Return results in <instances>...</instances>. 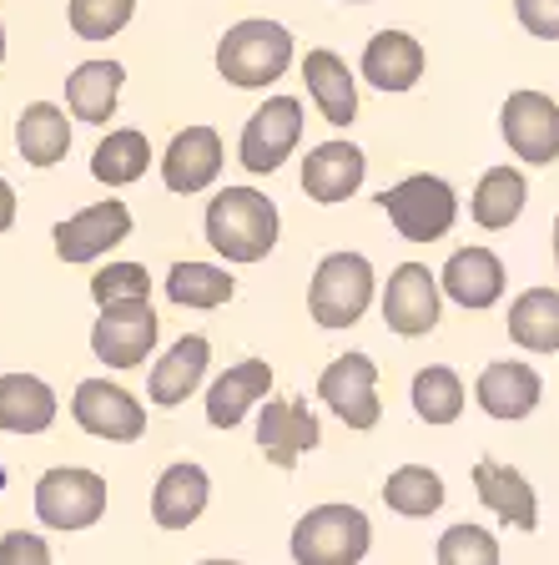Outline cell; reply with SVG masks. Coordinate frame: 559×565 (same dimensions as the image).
Listing matches in <instances>:
<instances>
[{
	"label": "cell",
	"mask_w": 559,
	"mask_h": 565,
	"mask_svg": "<svg viewBox=\"0 0 559 565\" xmlns=\"http://www.w3.org/2000/svg\"><path fill=\"white\" fill-rule=\"evenodd\" d=\"M408 399H413V414H419L423 424H454L459 414H464V379H459L454 369L429 364L413 374Z\"/></svg>",
	"instance_id": "d6a6232c"
},
{
	"label": "cell",
	"mask_w": 559,
	"mask_h": 565,
	"mask_svg": "<svg viewBox=\"0 0 559 565\" xmlns=\"http://www.w3.org/2000/svg\"><path fill=\"white\" fill-rule=\"evenodd\" d=\"M15 152L31 167H56L71 152V121L56 102H31L15 117Z\"/></svg>",
	"instance_id": "83f0119b"
},
{
	"label": "cell",
	"mask_w": 559,
	"mask_h": 565,
	"mask_svg": "<svg viewBox=\"0 0 559 565\" xmlns=\"http://www.w3.org/2000/svg\"><path fill=\"white\" fill-rule=\"evenodd\" d=\"M56 388L35 374H0V435H46L56 424Z\"/></svg>",
	"instance_id": "d4e9b609"
},
{
	"label": "cell",
	"mask_w": 559,
	"mask_h": 565,
	"mask_svg": "<svg viewBox=\"0 0 559 565\" xmlns=\"http://www.w3.org/2000/svg\"><path fill=\"white\" fill-rule=\"evenodd\" d=\"M207 500H212V480H207L202 465H192V459L166 465L162 480L152 484V520L162 530H186V525H197L202 520Z\"/></svg>",
	"instance_id": "603a6c76"
},
{
	"label": "cell",
	"mask_w": 559,
	"mask_h": 565,
	"mask_svg": "<svg viewBox=\"0 0 559 565\" xmlns=\"http://www.w3.org/2000/svg\"><path fill=\"white\" fill-rule=\"evenodd\" d=\"M529 202V182L519 167H490L479 177L474 198H469V217H474L484 233H504V227L519 223V212Z\"/></svg>",
	"instance_id": "4316f807"
},
{
	"label": "cell",
	"mask_w": 559,
	"mask_h": 565,
	"mask_svg": "<svg viewBox=\"0 0 559 565\" xmlns=\"http://www.w3.org/2000/svg\"><path fill=\"white\" fill-rule=\"evenodd\" d=\"M92 298H96V308L141 303V298H152V273L141 268V263H106L92 278Z\"/></svg>",
	"instance_id": "d590c367"
},
{
	"label": "cell",
	"mask_w": 559,
	"mask_h": 565,
	"mask_svg": "<svg viewBox=\"0 0 559 565\" xmlns=\"http://www.w3.org/2000/svg\"><path fill=\"white\" fill-rule=\"evenodd\" d=\"M272 394V369L262 359H243L227 374L212 379L207 388V424L212 429H237L252 414V404H262Z\"/></svg>",
	"instance_id": "44dd1931"
},
{
	"label": "cell",
	"mask_w": 559,
	"mask_h": 565,
	"mask_svg": "<svg viewBox=\"0 0 559 565\" xmlns=\"http://www.w3.org/2000/svg\"><path fill=\"white\" fill-rule=\"evenodd\" d=\"M439 565H499V541L474 520H459L439 535Z\"/></svg>",
	"instance_id": "e575fe53"
},
{
	"label": "cell",
	"mask_w": 559,
	"mask_h": 565,
	"mask_svg": "<svg viewBox=\"0 0 559 565\" xmlns=\"http://www.w3.org/2000/svg\"><path fill=\"white\" fill-rule=\"evenodd\" d=\"M166 298H172L176 308H222L233 303L237 294V278L227 268H217V263H172V273H166Z\"/></svg>",
	"instance_id": "4dcf8cb0"
},
{
	"label": "cell",
	"mask_w": 559,
	"mask_h": 565,
	"mask_svg": "<svg viewBox=\"0 0 559 565\" xmlns=\"http://www.w3.org/2000/svg\"><path fill=\"white\" fill-rule=\"evenodd\" d=\"M207 243L227 263H262L278 247V207L257 188H222L207 202Z\"/></svg>",
	"instance_id": "6da1fadb"
},
{
	"label": "cell",
	"mask_w": 559,
	"mask_h": 565,
	"mask_svg": "<svg viewBox=\"0 0 559 565\" xmlns=\"http://www.w3.org/2000/svg\"><path fill=\"white\" fill-rule=\"evenodd\" d=\"M303 141V102L298 96H268L243 127L237 141V162L252 177H272L292 157V147Z\"/></svg>",
	"instance_id": "52a82bcc"
},
{
	"label": "cell",
	"mask_w": 559,
	"mask_h": 565,
	"mask_svg": "<svg viewBox=\"0 0 559 565\" xmlns=\"http://www.w3.org/2000/svg\"><path fill=\"white\" fill-rule=\"evenodd\" d=\"M202 565H243V561H202Z\"/></svg>",
	"instance_id": "b9f144b4"
},
{
	"label": "cell",
	"mask_w": 559,
	"mask_h": 565,
	"mask_svg": "<svg viewBox=\"0 0 559 565\" xmlns=\"http://www.w3.org/2000/svg\"><path fill=\"white\" fill-rule=\"evenodd\" d=\"M207 364H212V343L202 339V333H182L152 364V379H147L152 404H162V409L186 404L202 388V379H207Z\"/></svg>",
	"instance_id": "d6986e66"
},
{
	"label": "cell",
	"mask_w": 559,
	"mask_h": 565,
	"mask_svg": "<svg viewBox=\"0 0 559 565\" xmlns=\"http://www.w3.org/2000/svg\"><path fill=\"white\" fill-rule=\"evenodd\" d=\"M423 46L408 31H378L363 46V82L378 86V92H408V86L423 82Z\"/></svg>",
	"instance_id": "cb8c5ba5"
},
{
	"label": "cell",
	"mask_w": 559,
	"mask_h": 565,
	"mask_svg": "<svg viewBox=\"0 0 559 565\" xmlns=\"http://www.w3.org/2000/svg\"><path fill=\"white\" fill-rule=\"evenodd\" d=\"M222 177V137L212 127H182L162 152V182L182 198H197Z\"/></svg>",
	"instance_id": "2e32d148"
},
{
	"label": "cell",
	"mask_w": 559,
	"mask_h": 565,
	"mask_svg": "<svg viewBox=\"0 0 559 565\" xmlns=\"http://www.w3.org/2000/svg\"><path fill=\"white\" fill-rule=\"evenodd\" d=\"M439 282H443V298H454L469 313H484V308H494L504 298L509 273H504L499 253H490V247H454Z\"/></svg>",
	"instance_id": "9a60e30c"
},
{
	"label": "cell",
	"mask_w": 559,
	"mask_h": 565,
	"mask_svg": "<svg viewBox=\"0 0 559 565\" xmlns=\"http://www.w3.org/2000/svg\"><path fill=\"white\" fill-rule=\"evenodd\" d=\"M443 475L429 470V465H398L384 480V505L404 520H429L433 510L443 505Z\"/></svg>",
	"instance_id": "1f68e13d"
},
{
	"label": "cell",
	"mask_w": 559,
	"mask_h": 565,
	"mask_svg": "<svg viewBox=\"0 0 559 565\" xmlns=\"http://www.w3.org/2000/svg\"><path fill=\"white\" fill-rule=\"evenodd\" d=\"M474 494H479V505L490 510L499 525L539 530L535 484L514 470V465H504V459H479V465H474Z\"/></svg>",
	"instance_id": "ac0fdd59"
},
{
	"label": "cell",
	"mask_w": 559,
	"mask_h": 565,
	"mask_svg": "<svg viewBox=\"0 0 559 565\" xmlns=\"http://www.w3.org/2000/svg\"><path fill=\"white\" fill-rule=\"evenodd\" d=\"M162 318L152 313V298L141 303H111L101 308V318L92 323V353L106 369H141L147 353L157 349Z\"/></svg>",
	"instance_id": "8fae6325"
},
{
	"label": "cell",
	"mask_w": 559,
	"mask_h": 565,
	"mask_svg": "<svg viewBox=\"0 0 559 565\" xmlns=\"http://www.w3.org/2000/svg\"><path fill=\"white\" fill-rule=\"evenodd\" d=\"M318 399L338 414L348 429H378L384 404H378V364L368 353H338L318 379Z\"/></svg>",
	"instance_id": "30bf717a"
},
{
	"label": "cell",
	"mask_w": 559,
	"mask_h": 565,
	"mask_svg": "<svg viewBox=\"0 0 559 565\" xmlns=\"http://www.w3.org/2000/svg\"><path fill=\"white\" fill-rule=\"evenodd\" d=\"M303 82H308V96L318 102L327 127H353V117H358V82H353L348 61H343L338 51H327V46L308 51Z\"/></svg>",
	"instance_id": "7402d4cb"
},
{
	"label": "cell",
	"mask_w": 559,
	"mask_h": 565,
	"mask_svg": "<svg viewBox=\"0 0 559 565\" xmlns=\"http://www.w3.org/2000/svg\"><path fill=\"white\" fill-rule=\"evenodd\" d=\"M555 263H559V217H555Z\"/></svg>",
	"instance_id": "60d3db41"
},
{
	"label": "cell",
	"mask_w": 559,
	"mask_h": 565,
	"mask_svg": "<svg viewBox=\"0 0 559 565\" xmlns=\"http://www.w3.org/2000/svg\"><path fill=\"white\" fill-rule=\"evenodd\" d=\"M131 15H137V0H71L66 21L82 41H111L131 25Z\"/></svg>",
	"instance_id": "836d02e7"
},
{
	"label": "cell",
	"mask_w": 559,
	"mask_h": 565,
	"mask_svg": "<svg viewBox=\"0 0 559 565\" xmlns=\"http://www.w3.org/2000/svg\"><path fill=\"white\" fill-rule=\"evenodd\" d=\"M51 237H56V258L61 263H96L131 237V207L117 202V198L92 202V207L71 212L66 223H56Z\"/></svg>",
	"instance_id": "4fadbf2b"
},
{
	"label": "cell",
	"mask_w": 559,
	"mask_h": 565,
	"mask_svg": "<svg viewBox=\"0 0 559 565\" xmlns=\"http://www.w3.org/2000/svg\"><path fill=\"white\" fill-rule=\"evenodd\" d=\"M499 131L509 141V152L529 167L559 162V106L545 92H509L499 106Z\"/></svg>",
	"instance_id": "7c38bea8"
},
{
	"label": "cell",
	"mask_w": 559,
	"mask_h": 565,
	"mask_svg": "<svg viewBox=\"0 0 559 565\" xmlns=\"http://www.w3.org/2000/svg\"><path fill=\"white\" fill-rule=\"evenodd\" d=\"M147 167H152V141L137 127L106 131L101 147L92 152V177L106 182V188H131V182L147 177Z\"/></svg>",
	"instance_id": "f546056e"
},
{
	"label": "cell",
	"mask_w": 559,
	"mask_h": 565,
	"mask_svg": "<svg viewBox=\"0 0 559 565\" xmlns=\"http://www.w3.org/2000/svg\"><path fill=\"white\" fill-rule=\"evenodd\" d=\"M292 56H298L292 31L278 21H262V15L227 25L217 41V71H222V82H233L237 92H257V86L282 82Z\"/></svg>",
	"instance_id": "7a4b0ae2"
},
{
	"label": "cell",
	"mask_w": 559,
	"mask_h": 565,
	"mask_svg": "<svg viewBox=\"0 0 559 565\" xmlns=\"http://www.w3.org/2000/svg\"><path fill=\"white\" fill-rule=\"evenodd\" d=\"M121 82H127V66H121V61H82V66L66 76L71 117L92 121V127H106V121L117 117Z\"/></svg>",
	"instance_id": "484cf974"
},
{
	"label": "cell",
	"mask_w": 559,
	"mask_h": 565,
	"mask_svg": "<svg viewBox=\"0 0 559 565\" xmlns=\"http://www.w3.org/2000/svg\"><path fill=\"white\" fill-rule=\"evenodd\" d=\"M71 419L106 445H131L147 435V409L137 404V394H127L111 379H82L71 394Z\"/></svg>",
	"instance_id": "ba28073f"
},
{
	"label": "cell",
	"mask_w": 559,
	"mask_h": 565,
	"mask_svg": "<svg viewBox=\"0 0 559 565\" xmlns=\"http://www.w3.org/2000/svg\"><path fill=\"white\" fill-rule=\"evenodd\" d=\"M363 177H368V157L353 141H323L303 162V192L323 207H333V202H348L363 188Z\"/></svg>",
	"instance_id": "ffe728a7"
},
{
	"label": "cell",
	"mask_w": 559,
	"mask_h": 565,
	"mask_svg": "<svg viewBox=\"0 0 559 565\" xmlns=\"http://www.w3.org/2000/svg\"><path fill=\"white\" fill-rule=\"evenodd\" d=\"M539 394H545V379L529 364H519V359H494V364H484V374H479V384H474L479 409L504 424L529 419V414L539 409Z\"/></svg>",
	"instance_id": "e0dca14e"
},
{
	"label": "cell",
	"mask_w": 559,
	"mask_h": 565,
	"mask_svg": "<svg viewBox=\"0 0 559 565\" xmlns=\"http://www.w3.org/2000/svg\"><path fill=\"white\" fill-rule=\"evenodd\" d=\"M288 551L298 565H363V555L373 551V525L358 505L327 500L292 525Z\"/></svg>",
	"instance_id": "3957f363"
},
{
	"label": "cell",
	"mask_w": 559,
	"mask_h": 565,
	"mask_svg": "<svg viewBox=\"0 0 559 565\" xmlns=\"http://www.w3.org/2000/svg\"><path fill=\"white\" fill-rule=\"evenodd\" d=\"M509 339L529 353H559V288H525L514 298Z\"/></svg>",
	"instance_id": "f1b7e54d"
},
{
	"label": "cell",
	"mask_w": 559,
	"mask_h": 565,
	"mask_svg": "<svg viewBox=\"0 0 559 565\" xmlns=\"http://www.w3.org/2000/svg\"><path fill=\"white\" fill-rule=\"evenodd\" d=\"M443 282L429 263H398L384 282V323L398 339H423L439 329Z\"/></svg>",
	"instance_id": "9c48e42d"
},
{
	"label": "cell",
	"mask_w": 559,
	"mask_h": 565,
	"mask_svg": "<svg viewBox=\"0 0 559 565\" xmlns=\"http://www.w3.org/2000/svg\"><path fill=\"white\" fill-rule=\"evenodd\" d=\"M373 263L363 253H327L308 282V313L318 329H353L373 303Z\"/></svg>",
	"instance_id": "277c9868"
},
{
	"label": "cell",
	"mask_w": 559,
	"mask_h": 565,
	"mask_svg": "<svg viewBox=\"0 0 559 565\" xmlns=\"http://www.w3.org/2000/svg\"><path fill=\"white\" fill-rule=\"evenodd\" d=\"M323 445V429H318V414L308 409V399H268L257 414V449L268 465L292 470L308 449Z\"/></svg>",
	"instance_id": "5bb4252c"
},
{
	"label": "cell",
	"mask_w": 559,
	"mask_h": 565,
	"mask_svg": "<svg viewBox=\"0 0 559 565\" xmlns=\"http://www.w3.org/2000/svg\"><path fill=\"white\" fill-rule=\"evenodd\" d=\"M514 15L529 35L539 41H559V0H514Z\"/></svg>",
	"instance_id": "74e56055"
},
{
	"label": "cell",
	"mask_w": 559,
	"mask_h": 565,
	"mask_svg": "<svg viewBox=\"0 0 559 565\" xmlns=\"http://www.w3.org/2000/svg\"><path fill=\"white\" fill-rule=\"evenodd\" d=\"M0 66H6V25H0Z\"/></svg>",
	"instance_id": "ab89813d"
},
{
	"label": "cell",
	"mask_w": 559,
	"mask_h": 565,
	"mask_svg": "<svg viewBox=\"0 0 559 565\" xmlns=\"http://www.w3.org/2000/svg\"><path fill=\"white\" fill-rule=\"evenodd\" d=\"M11 223H15V188L0 177V233H11Z\"/></svg>",
	"instance_id": "f35d334b"
},
{
	"label": "cell",
	"mask_w": 559,
	"mask_h": 565,
	"mask_svg": "<svg viewBox=\"0 0 559 565\" xmlns=\"http://www.w3.org/2000/svg\"><path fill=\"white\" fill-rule=\"evenodd\" d=\"M0 565H51V545L35 530H11L0 535Z\"/></svg>",
	"instance_id": "8d00e7d4"
},
{
	"label": "cell",
	"mask_w": 559,
	"mask_h": 565,
	"mask_svg": "<svg viewBox=\"0 0 559 565\" xmlns=\"http://www.w3.org/2000/svg\"><path fill=\"white\" fill-rule=\"evenodd\" d=\"M378 207L388 212V223L398 227L404 243H439L459 223V192L433 172H413L404 182H394L378 198Z\"/></svg>",
	"instance_id": "5b68a950"
},
{
	"label": "cell",
	"mask_w": 559,
	"mask_h": 565,
	"mask_svg": "<svg viewBox=\"0 0 559 565\" xmlns=\"http://www.w3.org/2000/svg\"><path fill=\"white\" fill-rule=\"evenodd\" d=\"M343 6H368V0H343Z\"/></svg>",
	"instance_id": "7bdbcfd3"
},
{
	"label": "cell",
	"mask_w": 559,
	"mask_h": 565,
	"mask_svg": "<svg viewBox=\"0 0 559 565\" xmlns=\"http://www.w3.org/2000/svg\"><path fill=\"white\" fill-rule=\"evenodd\" d=\"M106 515V480L82 465H56L35 480V520L51 530H92Z\"/></svg>",
	"instance_id": "8992f818"
}]
</instances>
